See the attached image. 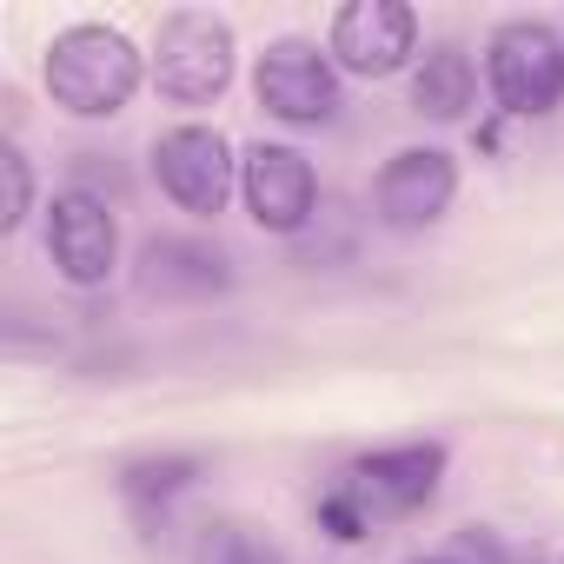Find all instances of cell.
Segmentation results:
<instances>
[{"label":"cell","instance_id":"6da1fadb","mask_svg":"<svg viewBox=\"0 0 564 564\" xmlns=\"http://www.w3.org/2000/svg\"><path fill=\"white\" fill-rule=\"evenodd\" d=\"M445 478V445L438 438H412V445H386L359 465H346L326 491H319V524L339 544H359L372 524L419 511Z\"/></svg>","mask_w":564,"mask_h":564},{"label":"cell","instance_id":"7a4b0ae2","mask_svg":"<svg viewBox=\"0 0 564 564\" xmlns=\"http://www.w3.org/2000/svg\"><path fill=\"white\" fill-rule=\"evenodd\" d=\"M41 74H47V94H54L67 113L107 120V113H120V107L140 94L147 61H140V47H133L120 28H107V21H74V28H61V34L47 41Z\"/></svg>","mask_w":564,"mask_h":564},{"label":"cell","instance_id":"3957f363","mask_svg":"<svg viewBox=\"0 0 564 564\" xmlns=\"http://www.w3.org/2000/svg\"><path fill=\"white\" fill-rule=\"evenodd\" d=\"M232 61H239V41H232V21L226 14H206V8H173L153 34V87L160 100L173 107H206L232 87Z\"/></svg>","mask_w":564,"mask_h":564},{"label":"cell","instance_id":"277c9868","mask_svg":"<svg viewBox=\"0 0 564 564\" xmlns=\"http://www.w3.org/2000/svg\"><path fill=\"white\" fill-rule=\"evenodd\" d=\"M485 80L491 100L511 120H544L564 100V41L544 21H505L485 47Z\"/></svg>","mask_w":564,"mask_h":564},{"label":"cell","instance_id":"5b68a950","mask_svg":"<svg viewBox=\"0 0 564 564\" xmlns=\"http://www.w3.org/2000/svg\"><path fill=\"white\" fill-rule=\"evenodd\" d=\"M153 180H160V193H166L180 213L213 219V213H226V199L239 193V153H232V140H226L219 127L186 120V127H166V133L153 140Z\"/></svg>","mask_w":564,"mask_h":564},{"label":"cell","instance_id":"8992f818","mask_svg":"<svg viewBox=\"0 0 564 564\" xmlns=\"http://www.w3.org/2000/svg\"><path fill=\"white\" fill-rule=\"evenodd\" d=\"M252 94L272 120H286V127H326L339 113V67L333 54H319L313 41L286 34V41H272L252 67Z\"/></svg>","mask_w":564,"mask_h":564},{"label":"cell","instance_id":"52a82bcc","mask_svg":"<svg viewBox=\"0 0 564 564\" xmlns=\"http://www.w3.org/2000/svg\"><path fill=\"white\" fill-rule=\"evenodd\" d=\"M239 193H246V213L265 226V232H286L300 239L319 213V180H313V160L286 140H259L239 153Z\"/></svg>","mask_w":564,"mask_h":564},{"label":"cell","instance_id":"ba28073f","mask_svg":"<svg viewBox=\"0 0 564 564\" xmlns=\"http://www.w3.org/2000/svg\"><path fill=\"white\" fill-rule=\"evenodd\" d=\"M47 259L67 286H107L120 265V219L100 193L61 186L47 206Z\"/></svg>","mask_w":564,"mask_h":564},{"label":"cell","instance_id":"9c48e42d","mask_svg":"<svg viewBox=\"0 0 564 564\" xmlns=\"http://www.w3.org/2000/svg\"><path fill=\"white\" fill-rule=\"evenodd\" d=\"M458 199V160L445 147H399L379 180H372V206L392 232H425L452 213Z\"/></svg>","mask_w":564,"mask_h":564},{"label":"cell","instance_id":"30bf717a","mask_svg":"<svg viewBox=\"0 0 564 564\" xmlns=\"http://www.w3.org/2000/svg\"><path fill=\"white\" fill-rule=\"evenodd\" d=\"M333 61L359 80H386L419 61V14L405 0H346L333 14Z\"/></svg>","mask_w":564,"mask_h":564},{"label":"cell","instance_id":"8fae6325","mask_svg":"<svg viewBox=\"0 0 564 564\" xmlns=\"http://www.w3.org/2000/svg\"><path fill=\"white\" fill-rule=\"evenodd\" d=\"M140 286L153 300H213L232 286V259L213 246V239H186V232H166L140 252Z\"/></svg>","mask_w":564,"mask_h":564},{"label":"cell","instance_id":"7c38bea8","mask_svg":"<svg viewBox=\"0 0 564 564\" xmlns=\"http://www.w3.org/2000/svg\"><path fill=\"white\" fill-rule=\"evenodd\" d=\"M412 107L425 120H465L478 107V67L458 41H432L419 61H412Z\"/></svg>","mask_w":564,"mask_h":564},{"label":"cell","instance_id":"4fadbf2b","mask_svg":"<svg viewBox=\"0 0 564 564\" xmlns=\"http://www.w3.org/2000/svg\"><path fill=\"white\" fill-rule=\"evenodd\" d=\"M199 458L193 452H160V458H133L127 471H120V498H127V511L140 518V524H166L173 518V505L199 485Z\"/></svg>","mask_w":564,"mask_h":564},{"label":"cell","instance_id":"5bb4252c","mask_svg":"<svg viewBox=\"0 0 564 564\" xmlns=\"http://www.w3.org/2000/svg\"><path fill=\"white\" fill-rule=\"evenodd\" d=\"M193 564H286V551H279L265 531H252V524L226 518V524H206V531H199Z\"/></svg>","mask_w":564,"mask_h":564},{"label":"cell","instance_id":"9a60e30c","mask_svg":"<svg viewBox=\"0 0 564 564\" xmlns=\"http://www.w3.org/2000/svg\"><path fill=\"white\" fill-rule=\"evenodd\" d=\"M419 564H511V551L498 544V531H485V524H471V531H458V538H445L432 557H419Z\"/></svg>","mask_w":564,"mask_h":564},{"label":"cell","instance_id":"2e32d148","mask_svg":"<svg viewBox=\"0 0 564 564\" xmlns=\"http://www.w3.org/2000/svg\"><path fill=\"white\" fill-rule=\"evenodd\" d=\"M0 173H8V213H0V226H21L28 219V206H34V173H28V153L8 140V147H0Z\"/></svg>","mask_w":564,"mask_h":564},{"label":"cell","instance_id":"e0dca14e","mask_svg":"<svg viewBox=\"0 0 564 564\" xmlns=\"http://www.w3.org/2000/svg\"><path fill=\"white\" fill-rule=\"evenodd\" d=\"M511 564H544V557L538 551H511Z\"/></svg>","mask_w":564,"mask_h":564},{"label":"cell","instance_id":"ac0fdd59","mask_svg":"<svg viewBox=\"0 0 564 564\" xmlns=\"http://www.w3.org/2000/svg\"><path fill=\"white\" fill-rule=\"evenodd\" d=\"M557 564H564V557H557Z\"/></svg>","mask_w":564,"mask_h":564}]
</instances>
